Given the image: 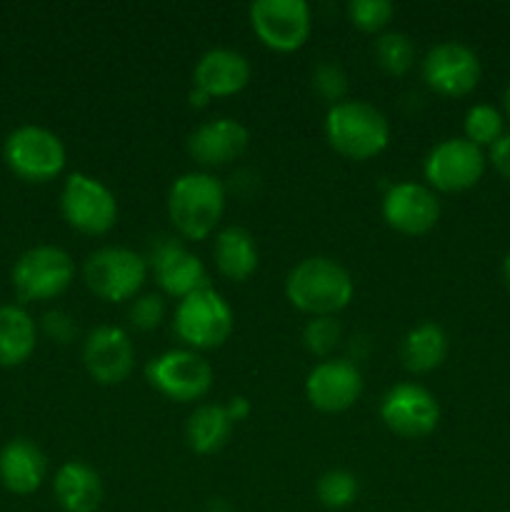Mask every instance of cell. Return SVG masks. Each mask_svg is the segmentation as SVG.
Masks as SVG:
<instances>
[{
    "label": "cell",
    "instance_id": "obj_1",
    "mask_svg": "<svg viewBox=\"0 0 510 512\" xmlns=\"http://www.w3.org/2000/svg\"><path fill=\"white\" fill-rule=\"evenodd\" d=\"M355 285L348 270L333 258L313 255L295 265L285 278V298L300 313L313 318L338 315L353 300Z\"/></svg>",
    "mask_w": 510,
    "mask_h": 512
},
{
    "label": "cell",
    "instance_id": "obj_2",
    "mask_svg": "<svg viewBox=\"0 0 510 512\" xmlns=\"http://www.w3.org/2000/svg\"><path fill=\"white\" fill-rule=\"evenodd\" d=\"M225 213V188L215 175L183 173L168 190V215L173 228L188 240H205Z\"/></svg>",
    "mask_w": 510,
    "mask_h": 512
},
{
    "label": "cell",
    "instance_id": "obj_3",
    "mask_svg": "<svg viewBox=\"0 0 510 512\" xmlns=\"http://www.w3.org/2000/svg\"><path fill=\"white\" fill-rule=\"evenodd\" d=\"M325 138L343 158L370 160L388 148L390 123L375 105L343 100L325 115Z\"/></svg>",
    "mask_w": 510,
    "mask_h": 512
},
{
    "label": "cell",
    "instance_id": "obj_4",
    "mask_svg": "<svg viewBox=\"0 0 510 512\" xmlns=\"http://www.w3.org/2000/svg\"><path fill=\"white\" fill-rule=\"evenodd\" d=\"M233 325L235 320L228 300L213 288L188 295L175 308V335L195 353L220 348L233 333Z\"/></svg>",
    "mask_w": 510,
    "mask_h": 512
},
{
    "label": "cell",
    "instance_id": "obj_5",
    "mask_svg": "<svg viewBox=\"0 0 510 512\" xmlns=\"http://www.w3.org/2000/svg\"><path fill=\"white\" fill-rule=\"evenodd\" d=\"M83 278L90 293L105 303H125L143 288L148 260L128 248H100L85 260Z\"/></svg>",
    "mask_w": 510,
    "mask_h": 512
},
{
    "label": "cell",
    "instance_id": "obj_6",
    "mask_svg": "<svg viewBox=\"0 0 510 512\" xmlns=\"http://www.w3.org/2000/svg\"><path fill=\"white\" fill-rule=\"evenodd\" d=\"M5 163L25 183H50L65 168V145L53 130L20 125L5 140Z\"/></svg>",
    "mask_w": 510,
    "mask_h": 512
},
{
    "label": "cell",
    "instance_id": "obj_7",
    "mask_svg": "<svg viewBox=\"0 0 510 512\" xmlns=\"http://www.w3.org/2000/svg\"><path fill=\"white\" fill-rule=\"evenodd\" d=\"M65 223L83 235H105L118 223L113 190L88 173H70L60 193Z\"/></svg>",
    "mask_w": 510,
    "mask_h": 512
},
{
    "label": "cell",
    "instance_id": "obj_8",
    "mask_svg": "<svg viewBox=\"0 0 510 512\" xmlns=\"http://www.w3.org/2000/svg\"><path fill=\"white\" fill-rule=\"evenodd\" d=\"M75 275L73 258L55 245H35L25 250L13 268V288L20 300H50L70 288Z\"/></svg>",
    "mask_w": 510,
    "mask_h": 512
},
{
    "label": "cell",
    "instance_id": "obj_9",
    "mask_svg": "<svg viewBox=\"0 0 510 512\" xmlns=\"http://www.w3.org/2000/svg\"><path fill=\"white\" fill-rule=\"evenodd\" d=\"M150 388L175 403L200 400L213 385V368L195 350H168L158 355L145 368Z\"/></svg>",
    "mask_w": 510,
    "mask_h": 512
},
{
    "label": "cell",
    "instance_id": "obj_10",
    "mask_svg": "<svg viewBox=\"0 0 510 512\" xmlns=\"http://www.w3.org/2000/svg\"><path fill=\"white\" fill-rule=\"evenodd\" d=\"M250 25L265 48L293 53L310 35V5L305 0H255L250 5Z\"/></svg>",
    "mask_w": 510,
    "mask_h": 512
},
{
    "label": "cell",
    "instance_id": "obj_11",
    "mask_svg": "<svg viewBox=\"0 0 510 512\" xmlns=\"http://www.w3.org/2000/svg\"><path fill=\"white\" fill-rule=\"evenodd\" d=\"M425 180L440 193H463L478 185L485 173V153L465 138H448L435 145L423 165Z\"/></svg>",
    "mask_w": 510,
    "mask_h": 512
},
{
    "label": "cell",
    "instance_id": "obj_12",
    "mask_svg": "<svg viewBox=\"0 0 510 512\" xmlns=\"http://www.w3.org/2000/svg\"><path fill=\"white\" fill-rule=\"evenodd\" d=\"M480 60L473 48L455 40L433 45L423 58V80L445 98H463L480 83Z\"/></svg>",
    "mask_w": 510,
    "mask_h": 512
},
{
    "label": "cell",
    "instance_id": "obj_13",
    "mask_svg": "<svg viewBox=\"0 0 510 512\" xmlns=\"http://www.w3.org/2000/svg\"><path fill=\"white\" fill-rule=\"evenodd\" d=\"M380 418L390 433L418 440L433 433L440 423V405L430 390L415 383H400L385 393Z\"/></svg>",
    "mask_w": 510,
    "mask_h": 512
},
{
    "label": "cell",
    "instance_id": "obj_14",
    "mask_svg": "<svg viewBox=\"0 0 510 512\" xmlns=\"http://www.w3.org/2000/svg\"><path fill=\"white\" fill-rule=\"evenodd\" d=\"M250 80V63L243 53L230 48H213L200 55L193 70V90L188 100L193 108H205L213 98L240 93Z\"/></svg>",
    "mask_w": 510,
    "mask_h": 512
},
{
    "label": "cell",
    "instance_id": "obj_15",
    "mask_svg": "<svg viewBox=\"0 0 510 512\" xmlns=\"http://www.w3.org/2000/svg\"><path fill=\"white\" fill-rule=\"evenodd\" d=\"M145 260H148V268H153L163 293H168L170 298L183 300L198 290L210 288L203 260L185 250L175 238H160Z\"/></svg>",
    "mask_w": 510,
    "mask_h": 512
},
{
    "label": "cell",
    "instance_id": "obj_16",
    "mask_svg": "<svg viewBox=\"0 0 510 512\" xmlns=\"http://www.w3.org/2000/svg\"><path fill=\"white\" fill-rule=\"evenodd\" d=\"M363 393V375L353 360L328 358L315 365L305 380V395L320 413H343Z\"/></svg>",
    "mask_w": 510,
    "mask_h": 512
},
{
    "label": "cell",
    "instance_id": "obj_17",
    "mask_svg": "<svg viewBox=\"0 0 510 512\" xmlns=\"http://www.w3.org/2000/svg\"><path fill=\"white\" fill-rule=\"evenodd\" d=\"M83 363L90 378L98 385H120L133 373V340L123 328L100 325L85 338Z\"/></svg>",
    "mask_w": 510,
    "mask_h": 512
},
{
    "label": "cell",
    "instance_id": "obj_18",
    "mask_svg": "<svg viewBox=\"0 0 510 512\" xmlns=\"http://www.w3.org/2000/svg\"><path fill=\"white\" fill-rule=\"evenodd\" d=\"M383 218L403 235H425L440 218V203L428 185L395 183L383 195Z\"/></svg>",
    "mask_w": 510,
    "mask_h": 512
},
{
    "label": "cell",
    "instance_id": "obj_19",
    "mask_svg": "<svg viewBox=\"0 0 510 512\" xmlns=\"http://www.w3.org/2000/svg\"><path fill=\"white\" fill-rule=\"evenodd\" d=\"M248 128L233 118H215L208 123L198 125L188 135V153L203 168H220L240 155L248 148Z\"/></svg>",
    "mask_w": 510,
    "mask_h": 512
},
{
    "label": "cell",
    "instance_id": "obj_20",
    "mask_svg": "<svg viewBox=\"0 0 510 512\" xmlns=\"http://www.w3.org/2000/svg\"><path fill=\"white\" fill-rule=\"evenodd\" d=\"M48 460L43 450L25 438H15L0 450V483L15 495H30L43 485Z\"/></svg>",
    "mask_w": 510,
    "mask_h": 512
},
{
    "label": "cell",
    "instance_id": "obj_21",
    "mask_svg": "<svg viewBox=\"0 0 510 512\" xmlns=\"http://www.w3.org/2000/svg\"><path fill=\"white\" fill-rule=\"evenodd\" d=\"M53 493L65 512H98L103 503V480L88 463L70 460L55 475Z\"/></svg>",
    "mask_w": 510,
    "mask_h": 512
},
{
    "label": "cell",
    "instance_id": "obj_22",
    "mask_svg": "<svg viewBox=\"0 0 510 512\" xmlns=\"http://www.w3.org/2000/svg\"><path fill=\"white\" fill-rule=\"evenodd\" d=\"M213 255L220 275H225L228 280H235V283L248 280L258 270L260 263L255 238L245 228H238V225H230V228L220 230L218 238H215Z\"/></svg>",
    "mask_w": 510,
    "mask_h": 512
},
{
    "label": "cell",
    "instance_id": "obj_23",
    "mask_svg": "<svg viewBox=\"0 0 510 512\" xmlns=\"http://www.w3.org/2000/svg\"><path fill=\"white\" fill-rule=\"evenodd\" d=\"M445 355H448V335L435 323L415 325L400 345L403 368L413 375L433 373L443 365Z\"/></svg>",
    "mask_w": 510,
    "mask_h": 512
},
{
    "label": "cell",
    "instance_id": "obj_24",
    "mask_svg": "<svg viewBox=\"0 0 510 512\" xmlns=\"http://www.w3.org/2000/svg\"><path fill=\"white\" fill-rule=\"evenodd\" d=\"M38 343V330L33 318L18 305L0 308V365L13 368L33 355Z\"/></svg>",
    "mask_w": 510,
    "mask_h": 512
},
{
    "label": "cell",
    "instance_id": "obj_25",
    "mask_svg": "<svg viewBox=\"0 0 510 512\" xmlns=\"http://www.w3.org/2000/svg\"><path fill=\"white\" fill-rule=\"evenodd\" d=\"M233 433V420L228 418L223 405H200L185 425L188 448L198 455H213L228 443Z\"/></svg>",
    "mask_w": 510,
    "mask_h": 512
},
{
    "label": "cell",
    "instance_id": "obj_26",
    "mask_svg": "<svg viewBox=\"0 0 510 512\" xmlns=\"http://www.w3.org/2000/svg\"><path fill=\"white\" fill-rule=\"evenodd\" d=\"M375 60L385 73L395 75V78L408 73L415 63V45L410 35L398 33V30L380 35L375 40Z\"/></svg>",
    "mask_w": 510,
    "mask_h": 512
},
{
    "label": "cell",
    "instance_id": "obj_27",
    "mask_svg": "<svg viewBox=\"0 0 510 512\" xmlns=\"http://www.w3.org/2000/svg\"><path fill=\"white\" fill-rule=\"evenodd\" d=\"M318 500L330 510H343L358 498V478L348 470H328L315 485Z\"/></svg>",
    "mask_w": 510,
    "mask_h": 512
},
{
    "label": "cell",
    "instance_id": "obj_28",
    "mask_svg": "<svg viewBox=\"0 0 510 512\" xmlns=\"http://www.w3.org/2000/svg\"><path fill=\"white\" fill-rule=\"evenodd\" d=\"M465 140L475 143L478 148L493 145L503 135V113L495 105L480 103L465 113Z\"/></svg>",
    "mask_w": 510,
    "mask_h": 512
},
{
    "label": "cell",
    "instance_id": "obj_29",
    "mask_svg": "<svg viewBox=\"0 0 510 512\" xmlns=\"http://www.w3.org/2000/svg\"><path fill=\"white\" fill-rule=\"evenodd\" d=\"M343 338V328H340L335 315H320V318H310L303 330V345L310 355L315 358H330L335 348Z\"/></svg>",
    "mask_w": 510,
    "mask_h": 512
},
{
    "label": "cell",
    "instance_id": "obj_30",
    "mask_svg": "<svg viewBox=\"0 0 510 512\" xmlns=\"http://www.w3.org/2000/svg\"><path fill=\"white\" fill-rule=\"evenodd\" d=\"M395 5L390 0H350L348 18L363 33H380L393 20Z\"/></svg>",
    "mask_w": 510,
    "mask_h": 512
},
{
    "label": "cell",
    "instance_id": "obj_31",
    "mask_svg": "<svg viewBox=\"0 0 510 512\" xmlns=\"http://www.w3.org/2000/svg\"><path fill=\"white\" fill-rule=\"evenodd\" d=\"M313 90L333 108V105L343 103L345 95H348V75H345V70L338 63L325 60V63H320L315 68Z\"/></svg>",
    "mask_w": 510,
    "mask_h": 512
},
{
    "label": "cell",
    "instance_id": "obj_32",
    "mask_svg": "<svg viewBox=\"0 0 510 512\" xmlns=\"http://www.w3.org/2000/svg\"><path fill=\"white\" fill-rule=\"evenodd\" d=\"M165 318V303L160 295L148 293V295H140L130 303L128 308V320L135 330L140 333H150V330L160 328Z\"/></svg>",
    "mask_w": 510,
    "mask_h": 512
},
{
    "label": "cell",
    "instance_id": "obj_33",
    "mask_svg": "<svg viewBox=\"0 0 510 512\" xmlns=\"http://www.w3.org/2000/svg\"><path fill=\"white\" fill-rule=\"evenodd\" d=\"M43 330L50 340H55V343H63V345L70 343V340L75 338V333H78L73 318H70L68 313H63V310H50V313H45L43 315Z\"/></svg>",
    "mask_w": 510,
    "mask_h": 512
},
{
    "label": "cell",
    "instance_id": "obj_34",
    "mask_svg": "<svg viewBox=\"0 0 510 512\" xmlns=\"http://www.w3.org/2000/svg\"><path fill=\"white\" fill-rule=\"evenodd\" d=\"M488 160L503 178L510 180V133H503L488 148Z\"/></svg>",
    "mask_w": 510,
    "mask_h": 512
},
{
    "label": "cell",
    "instance_id": "obj_35",
    "mask_svg": "<svg viewBox=\"0 0 510 512\" xmlns=\"http://www.w3.org/2000/svg\"><path fill=\"white\" fill-rule=\"evenodd\" d=\"M223 408L225 413H228V418L233 420V425L243 423V420L250 415V403L248 398H243V395H233V398H228V403H225Z\"/></svg>",
    "mask_w": 510,
    "mask_h": 512
},
{
    "label": "cell",
    "instance_id": "obj_36",
    "mask_svg": "<svg viewBox=\"0 0 510 512\" xmlns=\"http://www.w3.org/2000/svg\"><path fill=\"white\" fill-rule=\"evenodd\" d=\"M208 512H233V508H230L225 500H213V503L208 505Z\"/></svg>",
    "mask_w": 510,
    "mask_h": 512
},
{
    "label": "cell",
    "instance_id": "obj_37",
    "mask_svg": "<svg viewBox=\"0 0 510 512\" xmlns=\"http://www.w3.org/2000/svg\"><path fill=\"white\" fill-rule=\"evenodd\" d=\"M503 278H505V285H508V290H510V253L505 255V260H503Z\"/></svg>",
    "mask_w": 510,
    "mask_h": 512
},
{
    "label": "cell",
    "instance_id": "obj_38",
    "mask_svg": "<svg viewBox=\"0 0 510 512\" xmlns=\"http://www.w3.org/2000/svg\"><path fill=\"white\" fill-rule=\"evenodd\" d=\"M503 105H505V115L510 118V85L505 88V93H503Z\"/></svg>",
    "mask_w": 510,
    "mask_h": 512
}]
</instances>
